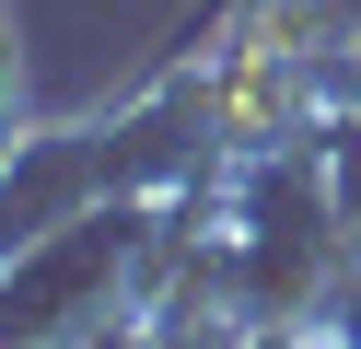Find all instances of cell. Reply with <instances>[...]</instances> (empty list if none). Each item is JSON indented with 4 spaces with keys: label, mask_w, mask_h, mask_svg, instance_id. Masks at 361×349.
Segmentation results:
<instances>
[{
    "label": "cell",
    "mask_w": 361,
    "mask_h": 349,
    "mask_svg": "<svg viewBox=\"0 0 361 349\" xmlns=\"http://www.w3.org/2000/svg\"><path fill=\"white\" fill-rule=\"evenodd\" d=\"M221 349H338L326 326H245V338H221Z\"/></svg>",
    "instance_id": "7a4b0ae2"
},
{
    "label": "cell",
    "mask_w": 361,
    "mask_h": 349,
    "mask_svg": "<svg viewBox=\"0 0 361 349\" xmlns=\"http://www.w3.org/2000/svg\"><path fill=\"white\" fill-rule=\"evenodd\" d=\"M314 175H326V198H338V221H350V245H361V105H338V116H314Z\"/></svg>",
    "instance_id": "6da1fadb"
}]
</instances>
